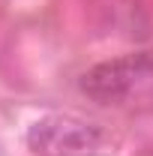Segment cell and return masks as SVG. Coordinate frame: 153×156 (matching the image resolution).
<instances>
[{
  "instance_id": "2",
  "label": "cell",
  "mask_w": 153,
  "mask_h": 156,
  "mask_svg": "<svg viewBox=\"0 0 153 156\" xmlns=\"http://www.w3.org/2000/svg\"><path fill=\"white\" fill-rule=\"evenodd\" d=\"M27 147L36 156H105L108 135L84 117L45 114L27 129Z\"/></svg>"
},
{
  "instance_id": "1",
  "label": "cell",
  "mask_w": 153,
  "mask_h": 156,
  "mask_svg": "<svg viewBox=\"0 0 153 156\" xmlns=\"http://www.w3.org/2000/svg\"><path fill=\"white\" fill-rule=\"evenodd\" d=\"M81 90L99 105H123L153 90V51H132L96 63L81 78Z\"/></svg>"
}]
</instances>
